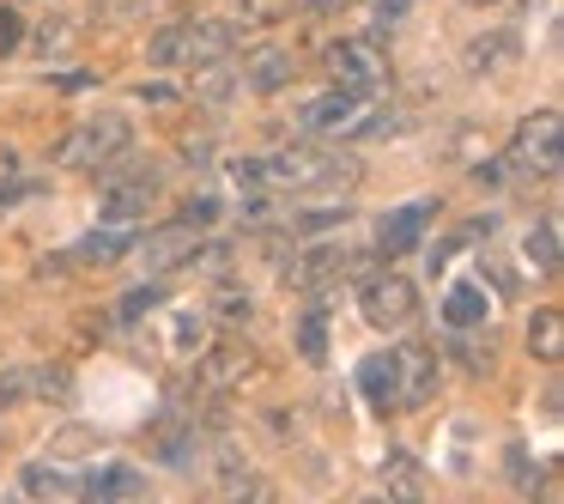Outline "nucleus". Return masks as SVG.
Instances as JSON below:
<instances>
[{"instance_id":"21","label":"nucleus","mask_w":564,"mask_h":504,"mask_svg":"<svg viewBox=\"0 0 564 504\" xmlns=\"http://www.w3.org/2000/svg\"><path fill=\"white\" fill-rule=\"evenodd\" d=\"M152 450H159L164 468H195V462H200V431H195V419H183V426H164L159 438H152Z\"/></svg>"},{"instance_id":"7","label":"nucleus","mask_w":564,"mask_h":504,"mask_svg":"<svg viewBox=\"0 0 564 504\" xmlns=\"http://www.w3.org/2000/svg\"><path fill=\"white\" fill-rule=\"evenodd\" d=\"M358 317L370 322V329H406V322L419 317V286L406 280V274H370L365 286H358Z\"/></svg>"},{"instance_id":"24","label":"nucleus","mask_w":564,"mask_h":504,"mask_svg":"<svg viewBox=\"0 0 564 504\" xmlns=\"http://www.w3.org/2000/svg\"><path fill=\"white\" fill-rule=\"evenodd\" d=\"M297 353L304 358H328V310H304V322H297Z\"/></svg>"},{"instance_id":"34","label":"nucleus","mask_w":564,"mask_h":504,"mask_svg":"<svg viewBox=\"0 0 564 504\" xmlns=\"http://www.w3.org/2000/svg\"><path fill=\"white\" fill-rule=\"evenodd\" d=\"M31 389H43V395H55V401H67V395H74V377H67V371H37V377H31Z\"/></svg>"},{"instance_id":"12","label":"nucleus","mask_w":564,"mask_h":504,"mask_svg":"<svg viewBox=\"0 0 564 504\" xmlns=\"http://www.w3.org/2000/svg\"><path fill=\"white\" fill-rule=\"evenodd\" d=\"M297 79V55L280 50V43H268V50H256L243 67H237V86L256 92V98H273V92H285Z\"/></svg>"},{"instance_id":"32","label":"nucleus","mask_w":564,"mask_h":504,"mask_svg":"<svg viewBox=\"0 0 564 504\" xmlns=\"http://www.w3.org/2000/svg\"><path fill=\"white\" fill-rule=\"evenodd\" d=\"M183 219L200 225V232H213V225H219V195H188L183 201Z\"/></svg>"},{"instance_id":"16","label":"nucleus","mask_w":564,"mask_h":504,"mask_svg":"<svg viewBox=\"0 0 564 504\" xmlns=\"http://www.w3.org/2000/svg\"><path fill=\"white\" fill-rule=\"evenodd\" d=\"M134 237L140 232H128V225H104V232L79 237V244L67 249V261H79V268H116L122 256H134Z\"/></svg>"},{"instance_id":"30","label":"nucleus","mask_w":564,"mask_h":504,"mask_svg":"<svg viewBox=\"0 0 564 504\" xmlns=\"http://www.w3.org/2000/svg\"><path fill=\"white\" fill-rule=\"evenodd\" d=\"M200 341H207V317H200V310L188 317V310H183V317H176V353L195 358V353H200Z\"/></svg>"},{"instance_id":"22","label":"nucleus","mask_w":564,"mask_h":504,"mask_svg":"<svg viewBox=\"0 0 564 504\" xmlns=\"http://www.w3.org/2000/svg\"><path fill=\"white\" fill-rule=\"evenodd\" d=\"M207 310H213L219 322H231V329H237V322L256 317V292H249L243 280H219V286H213V298H207Z\"/></svg>"},{"instance_id":"33","label":"nucleus","mask_w":564,"mask_h":504,"mask_svg":"<svg viewBox=\"0 0 564 504\" xmlns=\"http://www.w3.org/2000/svg\"><path fill=\"white\" fill-rule=\"evenodd\" d=\"M31 395V371H7L0 377V407H19Z\"/></svg>"},{"instance_id":"8","label":"nucleus","mask_w":564,"mask_h":504,"mask_svg":"<svg viewBox=\"0 0 564 504\" xmlns=\"http://www.w3.org/2000/svg\"><path fill=\"white\" fill-rule=\"evenodd\" d=\"M200 237H207V232H200V225H188L183 213H176L171 225H152V232L134 237V261H140V268H152V274L188 268V256H195Z\"/></svg>"},{"instance_id":"15","label":"nucleus","mask_w":564,"mask_h":504,"mask_svg":"<svg viewBox=\"0 0 564 504\" xmlns=\"http://www.w3.org/2000/svg\"><path fill=\"white\" fill-rule=\"evenodd\" d=\"M516 55H522V37L516 31H486V37H474L462 50V67L474 79H486V74H503V67H516Z\"/></svg>"},{"instance_id":"18","label":"nucleus","mask_w":564,"mask_h":504,"mask_svg":"<svg viewBox=\"0 0 564 504\" xmlns=\"http://www.w3.org/2000/svg\"><path fill=\"white\" fill-rule=\"evenodd\" d=\"M528 353H534L540 365H558L564 358V310L558 304H540L534 317H528Z\"/></svg>"},{"instance_id":"4","label":"nucleus","mask_w":564,"mask_h":504,"mask_svg":"<svg viewBox=\"0 0 564 504\" xmlns=\"http://www.w3.org/2000/svg\"><path fill=\"white\" fill-rule=\"evenodd\" d=\"M558 110H534L503 147V176H558Z\"/></svg>"},{"instance_id":"13","label":"nucleus","mask_w":564,"mask_h":504,"mask_svg":"<svg viewBox=\"0 0 564 504\" xmlns=\"http://www.w3.org/2000/svg\"><path fill=\"white\" fill-rule=\"evenodd\" d=\"M358 104H365V92L328 86L322 98H310L304 110H297V128H304V135H346V122L358 116Z\"/></svg>"},{"instance_id":"3","label":"nucleus","mask_w":564,"mask_h":504,"mask_svg":"<svg viewBox=\"0 0 564 504\" xmlns=\"http://www.w3.org/2000/svg\"><path fill=\"white\" fill-rule=\"evenodd\" d=\"M261 183L273 189H346L358 183V164L352 159H334V152H280V159H261Z\"/></svg>"},{"instance_id":"10","label":"nucleus","mask_w":564,"mask_h":504,"mask_svg":"<svg viewBox=\"0 0 564 504\" xmlns=\"http://www.w3.org/2000/svg\"><path fill=\"white\" fill-rule=\"evenodd\" d=\"M443 213V201H406V207H394L389 219L377 225V249L382 256H413L419 244H425V232H431V219Z\"/></svg>"},{"instance_id":"38","label":"nucleus","mask_w":564,"mask_h":504,"mask_svg":"<svg viewBox=\"0 0 564 504\" xmlns=\"http://www.w3.org/2000/svg\"><path fill=\"white\" fill-rule=\"evenodd\" d=\"M31 43H37V55H50V50H62V43H67V25H43V31H37V37H31Z\"/></svg>"},{"instance_id":"14","label":"nucleus","mask_w":564,"mask_h":504,"mask_svg":"<svg viewBox=\"0 0 564 504\" xmlns=\"http://www.w3.org/2000/svg\"><path fill=\"white\" fill-rule=\"evenodd\" d=\"M147 492H152V480L140 474V468H128V462L79 474V498H98V504H134V498H147Z\"/></svg>"},{"instance_id":"20","label":"nucleus","mask_w":564,"mask_h":504,"mask_svg":"<svg viewBox=\"0 0 564 504\" xmlns=\"http://www.w3.org/2000/svg\"><path fill=\"white\" fill-rule=\"evenodd\" d=\"M358 389H365V401L377 414H394V353H370L358 365Z\"/></svg>"},{"instance_id":"9","label":"nucleus","mask_w":564,"mask_h":504,"mask_svg":"<svg viewBox=\"0 0 564 504\" xmlns=\"http://www.w3.org/2000/svg\"><path fill=\"white\" fill-rule=\"evenodd\" d=\"M358 261L365 256H352V249H340V244H310L304 256L285 268V280H292L297 292H322V286H340L346 274H358Z\"/></svg>"},{"instance_id":"11","label":"nucleus","mask_w":564,"mask_h":504,"mask_svg":"<svg viewBox=\"0 0 564 504\" xmlns=\"http://www.w3.org/2000/svg\"><path fill=\"white\" fill-rule=\"evenodd\" d=\"M195 371H200V389L225 395V389H237V383L256 377V353L237 346V341H219V346H207V353L195 358Z\"/></svg>"},{"instance_id":"28","label":"nucleus","mask_w":564,"mask_h":504,"mask_svg":"<svg viewBox=\"0 0 564 504\" xmlns=\"http://www.w3.org/2000/svg\"><path fill=\"white\" fill-rule=\"evenodd\" d=\"M237 19L243 25H280V19H292V0H237Z\"/></svg>"},{"instance_id":"39","label":"nucleus","mask_w":564,"mask_h":504,"mask_svg":"<svg viewBox=\"0 0 564 504\" xmlns=\"http://www.w3.org/2000/svg\"><path fill=\"white\" fill-rule=\"evenodd\" d=\"M134 98H140V104H176V86H140Z\"/></svg>"},{"instance_id":"31","label":"nucleus","mask_w":564,"mask_h":504,"mask_svg":"<svg viewBox=\"0 0 564 504\" xmlns=\"http://www.w3.org/2000/svg\"><path fill=\"white\" fill-rule=\"evenodd\" d=\"M19 43H25V19H19V7H7V0H0V62H7Z\"/></svg>"},{"instance_id":"37","label":"nucleus","mask_w":564,"mask_h":504,"mask_svg":"<svg viewBox=\"0 0 564 504\" xmlns=\"http://www.w3.org/2000/svg\"><path fill=\"white\" fill-rule=\"evenodd\" d=\"M455 353H462V365H467V371H474V377H479V371H491V341H486V346H474V341H462V346H455Z\"/></svg>"},{"instance_id":"25","label":"nucleus","mask_w":564,"mask_h":504,"mask_svg":"<svg viewBox=\"0 0 564 504\" xmlns=\"http://www.w3.org/2000/svg\"><path fill=\"white\" fill-rule=\"evenodd\" d=\"M382 486L401 492V498H419V468L406 450H389V462H382Z\"/></svg>"},{"instance_id":"19","label":"nucleus","mask_w":564,"mask_h":504,"mask_svg":"<svg viewBox=\"0 0 564 504\" xmlns=\"http://www.w3.org/2000/svg\"><path fill=\"white\" fill-rule=\"evenodd\" d=\"M19 492H31V498H79V474H67L55 462H25L19 468Z\"/></svg>"},{"instance_id":"26","label":"nucleus","mask_w":564,"mask_h":504,"mask_svg":"<svg viewBox=\"0 0 564 504\" xmlns=\"http://www.w3.org/2000/svg\"><path fill=\"white\" fill-rule=\"evenodd\" d=\"M413 13V0H370V37H394Z\"/></svg>"},{"instance_id":"40","label":"nucleus","mask_w":564,"mask_h":504,"mask_svg":"<svg viewBox=\"0 0 564 504\" xmlns=\"http://www.w3.org/2000/svg\"><path fill=\"white\" fill-rule=\"evenodd\" d=\"M467 7H498V0H467Z\"/></svg>"},{"instance_id":"29","label":"nucleus","mask_w":564,"mask_h":504,"mask_svg":"<svg viewBox=\"0 0 564 504\" xmlns=\"http://www.w3.org/2000/svg\"><path fill=\"white\" fill-rule=\"evenodd\" d=\"M328 225H346V207H310V213H292V232L297 237H316Z\"/></svg>"},{"instance_id":"27","label":"nucleus","mask_w":564,"mask_h":504,"mask_svg":"<svg viewBox=\"0 0 564 504\" xmlns=\"http://www.w3.org/2000/svg\"><path fill=\"white\" fill-rule=\"evenodd\" d=\"M152 304H164V280H152V286H134V292H122V304H116V317H122V322H140Z\"/></svg>"},{"instance_id":"17","label":"nucleus","mask_w":564,"mask_h":504,"mask_svg":"<svg viewBox=\"0 0 564 504\" xmlns=\"http://www.w3.org/2000/svg\"><path fill=\"white\" fill-rule=\"evenodd\" d=\"M486 317H491L486 274H479V280H462V286H449V298H443V322H449L455 334H467V329H486Z\"/></svg>"},{"instance_id":"35","label":"nucleus","mask_w":564,"mask_h":504,"mask_svg":"<svg viewBox=\"0 0 564 504\" xmlns=\"http://www.w3.org/2000/svg\"><path fill=\"white\" fill-rule=\"evenodd\" d=\"M352 0H292V13H304V19H340Z\"/></svg>"},{"instance_id":"1","label":"nucleus","mask_w":564,"mask_h":504,"mask_svg":"<svg viewBox=\"0 0 564 504\" xmlns=\"http://www.w3.org/2000/svg\"><path fill=\"white\" fill-rule=\"evenodd\" d=\"M237 50V19H176V25L152 31L147 62L171 67V74H195V67L231 62Z\"/></svg>"},{"instance_id":"36","label":"nucleus","mask_w":564,"mask_h":504,"mask_svg":"<svg viewBox=\"0 0 564 504\" xmlns=\"http://www.w3.org/2000/svg\"><path fill=\"white\" fill-rule=\"evenodd\" d=\"M31 195H43V183H19V176H7V189H0V213L19 207V201H31Z\"/></svg>"},{"instance_id":"6","label":"nucleus","mask_w":564,"mask_h":504,"mask_svg":"<svg viewBox=\"0 0 564 504\" xmlns=\"http://www.w3.org/2000/svg\"><path fill=\"white\" fill-rule=\"evenodd\" d=\"M437 383H443L437 346L406 341L401 353H394V414H419V407H431L437 401Z\"/></svg>"},{"instance_id":"2","label":"nucleus","mask_w":564,"mask_h":504,"mask_svg":"<svg viewBox=\"0 0 564 504\" xmlns=\"http://www.w3.org/2000/svg\"><path fill=\"white\" fill-rule=\"evenodd\" d=\"M128 147H134V122L122 110H98L55 140V164H67V171H98V164H110Z\"/></svg>"},{"instance_id":"23","label":"nucleus","mask_w":564,"mask_h":504,"mask_svg":"<svg viewBox=\"0 0 564 504\" xmlns=\"http://www.w3.org/2000/svg\"><path fill=\"white\" fill-rule=\"evenodd\" d=\"M528 268L540 274V280H552V274H558V219H540L534 232H528Z\"/></svg>"},{"instance_id":"5","label":"nucleus","mask_w":564,"mask_h":504,"mask_svg":"<svg viewBox=\"0 0 564 504\" xmlns=\"http://www.w3.org/2000/svg\"><path fill=\"white\" fill-rule=\"evenodd\" d=\"M322 67H328V86H352V92H370L382 74H389V50L382 37H340L322 50Z\"/></svg>"}]
</instances>
